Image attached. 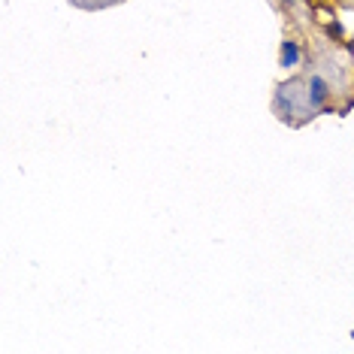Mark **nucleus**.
<instances>
[{
	"mask_svg": "<svg viewBox=\"0 0 354 354\" xmlns=\"http://www.w3.org/2000/svg\"><path fill=\"white\" fill-rule=\"evenodd\" d=\"M330 100V82L324 76L312 73L309 79H306V106L309 109H324Z\"/></svg>",
	"mask_w": 354,
	"mask_h": 354,
	"instance_id": "1",
	"label": "nucleus"
},
{
	"mask_svg": "<svg viewBox=\"0 0 354 354\" xmlns=\"http://www.w3.org/2000/svg\"><path fill=\"white\" fill-rule=\"evenodd\" d=\"M300 58H303L300 43H297V39H281V46H279V67L281 70H294L297 64H300Z\"/></svg>",
	"mask_w": 354,
	"mask_h": 354,
	"instance_id": "2",
	"label": "nucleus"
},
{
	"mask_svg": "<svg viewBox=\"0 0 354 354\" xmlns=\"http://www.w3.org/2000/svg\"><path fill=\"white\" fill-rule=\"evenodd\" d=\"M73 3H82V6H91V3H97V0H73Z\"/></svg>",
	"mask_w": 354,
	"mask_h": 354,
	"instance_id": "3",
	"label": "nucleus"
}]
</instances>
